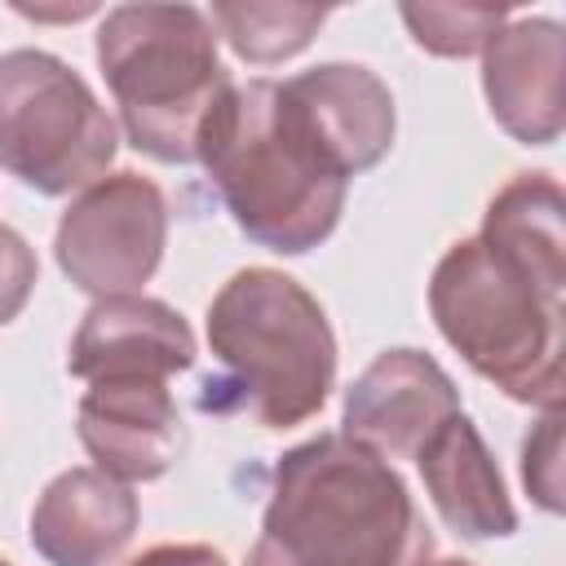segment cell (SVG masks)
Returning <instances> with one entry per match:
<instances>
[{
	"label": "cell",
	"mask_w": 566,
	"mask_h": 566,
	"mask_svg": "<svg viewBox=\"0 0 566 566\" xmlns=\"http://www.w3.org/2000/svg\"><path fill=\"white\" fill-rule=\"evenodd\" d=\"M208 349L221 376L203 380V411H248L292 429L323 411L336 385V336L318 296L283 270L248 265L208 301Z\"/></svg>",
	"instance_id": "4"
},
{
	"label": "cell",
	"mask_w": 566,
	"mask_h": 566,
	"mask_svg": "<svg viewBox=\"0 0 566 566\" xmlns=\"http://www.w3.org/2000/svg\"><path fill=\"white\" fill-rule=\"evenodd\" d=\"M0 566H13V562H4V557H0Z\"/></svg>",
	"instance_id": "22"
},
{
	"label": "cell",
	"mask_w": 566,
	"mask_h": 566,
	"mask_svg": "<svg viewBox=\"0 0 566 566\" xmlns=\"http://www.w3.org/2000/svg\"><path fill=\"white\" fill-rule=\"evenodd\" d=\"M429 566H473V562H464V557H442V562H429Z\"/></svg>",
	"instance_id": "21"
},
{
	"label": "cell",
	"mask_w": 566,
	"mask_h": 566,
	"mask_svg": "<svg viewBox=\"0 0 566 566\" xmlns=\"http://www.w3.org/2000/svg\"><path fill=\"white\" fill-rule=\"evenodd\" d=\"M398 13L411 40L433 57H473L509 22L500 4H402Z\"/></svg>",
	"instance_id": "16"
},
{
	"label": "cell",
	"mask_w": 566,
	"mask_h": 566,
	"mask_svg": "<svg viewBox=\"0 0 566 566\" xmlns=\"http://www.w3.org/2000/svg\"><path fill=\"white\" fill-rule=\"evenodd\" d=\"M128 566H226V557L212 544H155Z\"/></svg>",
	"instance_id": "19"
},
{
	"label": "cell",
	"mask_w": 566,
	"mask_h": 566,
	"mask_svg": "<svg viewBox=\"0 0 566 566\" xmlns=\"http://www.w3.org/2000/svg\"><path fill=\"white\" fill-rule=\"evenodd\" d=\"M208 22L217 40H226L243 62L274 66L296 57L318 27L327 22V9L318 4H256V0H217L208 9Z\"/></svg>",
	"instance_id": "15"
},
{
	"label": "cell",
	"mask_w": 566,
	"mask_h": 566,
	"mask_svg": "<svg viewBox=\"0 0 566 566\" xmlns=\"http://www.w3.org/2000/svg\"><path fill=\"white\" fill-rule=\"evenodd\" d=\"M234 226L279 256L318 248L340 212L349 177L283 88V80L230 84L203 124L199 159Z\"/></svg>",
	"instance_id": "2"
},
{
	"label": "cell",
	"mask_w": 566,
	"mask_h": 566,
	"mask_svg": "<svg viewBox=\"0 0 566 566\" xmlns=\"http://www.w3.org/2000/svg\"><path fill=\"white\" fill-rule=\"evenodd\" d=\"M75 433L93 469L115 482H155L186 451V420L168 380L146 376H106L88 380L75 407Z\"/></svg>",
	"instance_id": "9"
},
{
	"label": "cell",
	"mask_w": 566,
	"mask_h": 566,
	"mask_svg": "<svg viewBox=\"0 0 566 566\" xmlns=\"http://www.w3.org/2000/svg\"><path fill=\"white\" fill-rule=\"evenodd\" d=\"M168 243L164 190L133 172H106L71 199L57 221V270L88 296H124L155 279Z\"/></svg>",
	"instance_id": "7"
},
{
	"label": "cell",
	"mask_w": 566,
	"mask_h": 566,
	"mask_svg": "<svg viewBox=\"0 0 566 566\" xmlns=\"http://www.w3.org/2000/svg\"><path fill=\"white\" fill-rule=\"evenodd\" d=\"M442 340L513 402L557 411L566 394V248L478 230L429 279Z\"/></svg>",
	"instance_id": "1"
},
{
	"label": "cell",
	"mask_w": 566,
	"mask_h": 566,
	"mask_svg": "<svg viewBox=\"0 0 566 566\" xmlns=\"http://www.w3.org/2000/svg\"><path fill=\"white\" fill-rule=\"evenodd\" d=\"M283 88L296 97L345 177H358L389 155L398 111L389 84L376 71L358 62H323L283 80Z\"/></svg>",
	"instance_id": "13"
},
{
	"label": "cell",
	"mask_w": 566,
	"mask_h": 566,
	"mask_svg": "<svg viewBox=\"0 0 566 566\" xmlns=\"http://www.w3.org/2000/svg\"><path fill=\"white\" fill-rule=\"evenodd\" d=\"M491 119L522 146H553L566 124V40L553 18L504 22L482 49Z\"/></svg>",
	"instance_id": "10"
},
{
	"label": "cell",
	"mask_w": 566,
	"mask_h": 566,
	"mask_svg": "<svg viewBox=\"0 0 566 566\" xmlns=\"http://www.w3.org/2000/svg\"><path fill=\"white\" fill-rule=\"evenodd\" d=\"M195 332L190 323L142 292L102 296L88 305L71 336L66 371L80 380H106V376H146L168 380L186 367H195Z\"/></svg>",
	"instance_id": "11"
},
{
	"label": "cell",
	"mask_w": 566,
	"mask_h": 566,
	"mask_svg": "<svg viewBox=\"0 0 566 566\" xmlns=\"http://www.w3.org/2000/svg\"><path fill=\"white\" fill-rule=\"evenodd\" d=\"M119 133L88 80L44 49L0 53V168L35 195L88 190L106 177Z\"/></svg>",
	"instance_id": "6"
},
{
	"label": "cell",
	"mask_w": 566,
	"mask_h": 566,
	"mask_svg": "<svg viewBox=\"0 0 566 566\" xmlns=\"http://www.w3.org/2000/svg\"><path fill=\"white\" fill-rule=\"evenodd\" d=\"M416 469L438 517L460 539H504L517 531V509L495 469V455L464 411L433 429V438L416 451Z\"/></svg>",
	"instance_id": "14"
},
{
	"label": "cell",
	"mask_w": 566,
	"mask_h": 566,
	"mask_svg": "<svg viewBox=\"0 0 566 566\" xmlns=\"http://www.w3.org/2000/svg\"><path fill=\"white\" fill-rule=\"evenodd\" d=\"M243 566H292V562H287V557H283V553L261 535V539L248 548V562H243Z\"/></svg>",
	"instance_id": "20"
},
{
	"label": "cell",
	"mask_w": 566,
	"mask_h": 566,
	"mask_svg": "<svg viewBox=\"0 0 566 566\" xmlns=\"http://www.w3.org/2000/svg\"><path fill=\"white\" fill-rule=\"evenodd\" d=\"M142 522L128 482L80 464L57 473L31 509V548L49 566H106L124 553Z\"/></svg>",
	"instance_id": "12"
},
{
	"label": "cell",
	"mask_w": 566,
	"mask_h": 566,
	"mask_svg": "<svg viewBox=\"0 0 566 566\" xmlns=\"http://www.w3.org/2000/svg\"><path fill=\"white\" fill-rule=\"evenodd\" d=\"M93 53L128 146L159 164H195L203 124L234 84L208 13L195 4H115Z\"/></svg>",
	"instance_id": "5"
},
{
	"label": "cell",
	"mask_w": 566,
	"mask_h": 566,
	"mask_svg": "<svg viewBox=\"0 0 566 566\" xmlns=\"http://www.w3.org/2000/svg\"><path fill=\"white\" fill-rule=\"evenodd\" d=\"M522 482L544 513H562V407L531 424L522 442Z\"/></svg>",
	"instance_id": "17"
},
{
	"label": "cell",
	"mask_w": 566,
	"mask_h": 566,
	"mask_svg": "<svg viewBox=\"0 0 566 566\" xmlns=\"http://www.w3.org/2000/svg\"><path fill=\"white\" fill-rule=\"evenodd\" d=\"M35 279H40V265H35L31 243L13 226L0 221V327L27 310Z\"/></svg>",
	"instance_id": "18"
},
{
	"label": "cell",
	"mask_w": 566,
	"mask_h": 566,
	"mask_svg": "<svg viewBox=\"0 0 566 566\" xmlns=\"http://www.w3.org/2000/svg\"><path fill=\"white\" fill-rule=\"evenodd\" d=\"M460 411V389L424 349H385L345 389L340 433L380 460H416L442 420Z\"/></svg>",
	"instance_id": "8"
},
{
	"label": "cell",
	"mask_w": 566,
	"mask_h": 566,
	"mask_svg": "<svg viewBox=\"0 0 566 566\" xmlns=\"http://www.w3.org/2000/svg\"><path fill=\"white\" fill-rule=\"evenodd\" d=\"M261 535L292 566H429L433 535L389 460L318 433L279 455Z\"/></svg>",
	"instance_id": "3"
}]
</instances>
